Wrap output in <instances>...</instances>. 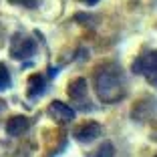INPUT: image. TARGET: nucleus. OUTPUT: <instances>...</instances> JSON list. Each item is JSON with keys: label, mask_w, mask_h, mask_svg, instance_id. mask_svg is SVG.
I'll return each instance as SVG.
<instances>
[{"label": "nucleus", "mask_w": 157, "mask_h": 157, "mask_svg": "<svg viewBox=\"0 0 157 157\" xmlns=\"http://www.w3.org/2000/svg\"><path fill=\"white\" fill-rule=\"evenodd\" d=\"M95 89L103 103H119L127 95V81L119 65H105L95 73Z\"/></svg>", "instance_id": "obj_1"}, {"label": "nucleus", "mask_w": 157, "mask_h": 157, "mask_svg": "<svg viewBox=\"0 0 157 157\" xmlns=\"http://www.w3.org/2000/svg\"><path fill=\"white\" fill-rule=\"evenodd\" d=\"M131 71L135 75H143L151 85H157V51H147L133 60Z\"/></svg>", "instance_id": "obj_2"}, {"label": "nucleus", "mask_w": 157, "mask_h": 157, "mask_svg": "<svg viewBox=\"0 0 157 157\" xmlns=\"http://www.w3.org/2000/svg\"><path fill=\"white\" fill-rule=\"evenodd\" d=\"M155 115H157V99H153V97L141 99V101L131 109V117H133L135 121H147Z\"/></svg>", "instance_id": "obj_3"}, {"label": "nucleus", "mask_w": 157, "mask_h": 157, "mask_svg": "<svg viewBox=\"0 0 157 157\" xmlns=\"http://www.w3.org/2000/svg\"><path fill=\"white\" fill-rule=\"evenodd\" d=\"M48 115H51V119H55L56 123L65 125V123H71V121L75 119V109L69 105H65V103L60 101H52L51 105H48Z\"/></svg>", "instance_id": "obj_4"}, {"label": "nucleus", "mask_w": 157, "mask_h": 157, "mask_svg": "<svg viewBox=\"0 0 157 157\" xmlns=\"http://www.w3.org/2000/svg\"><path fill=\"white\" fill-rule=\"evenodd\" d=\"M101 131H103V127L97 121H87V123H83L75 131V139L78 143H91V141H95L101 135Z\"/></svg>", "instance_id": "obj_5"}, {"label": "nucleus", "mask_w": 157, "mask_h": 157, "mask_svg": "<svg viewBox=\"0 0 157 157\" xmlns=\"http://www.w3.org/2000/svg\"><path fill=\"white\" fill-rule=\"evenodd\" d=\"M36 52V42L33 38H22L20 44H12V59H18V60H24V59H30V56Z\"/></svg>", "instance_id": "obj_6"}, {"label": "nucleus", "mask_w": 157, "mask_h": 157, "mask_svg": "<svg viewBox=\"0 0 157 157\" xmlns=\"http://www.w3.org/2000/svg\"><path fill=\"white\" fill-rule=\"evenodd\" d=\"M67 93H69V97L73 99V101H77V103L87 101V93H89L87 81H85V78H75L73 83L67 87Z\"/></svg>", "instance_id": "obj_7"}, {"label": "nucleus", "mask_w": 157, "mask_h": 157, "mask_svg": "<svg viewBox=\"0 0 157 157\" xmlns=\"http://www.w3.org/2000/svg\"><path fill=\"white\" fill-rule=\"evenodd\" d=\"M28 129H30V121H28L24 115H16L6 123V131H8L12 137H18V135L26 133Z\"/></svg>", "instance_id": "obj_8"}, {"label": "nucleus", "mask_w": 157, "mask_h": 157, "mask_svg": "<svg viewBox=\"0 0 157 157\" xmlns=\"http://www.w3.org/2000/svg\"><path fill=\"white\" fill-rule=\"evenodd\" d=\"M44 89H46V83H44V77H42V75H34V77H30V85H28V91H26L28 99L40 97L42 93H44Z\"/></svg>", "instance_id": "obj_9"}, {"label": "nucleus", "mask_w": 157, "mask_h": 157, "mask_svg": "<svg viewBox=\"0 0 157 157\" xmlns=\"http://www.w3.org/2000/svg\"><path fill=\"white\" fill-rule=\"evenodd\" d=\"M12 85V77H10V71L4 63H0V91H6Z\"/></svg>", "instance_id": "obj_10"}, {"label": "nucleus", "mask_w": 157, "mask_h": 157, "mask_svg": "<svg viewBox=\"0 0 157 157\" xmlns=\"http://www.w3.org/2000/svg\"><path fill=\"white\" fill-rule=\"evenodd\" d=\"M115 155V149H113V143L111 141H105V143L101 145V147L97 149L95 153H91L89 157H113Z\"/></svg>", "instance_id": "obj_11"}, {"label": "nucleus", "mask_w": 157, "mask_h": 157, "mask_svg": "<svg viewBox=\"0 0 157 157\" xmlns=\"http://www.w3.org/2000/svg\"><path fill=\"white\" fill-rule=\"evenodd\" d=\"M12 4H24V6H34V0H10Z\"/></svg>", "instance_id": "obj_12"}, {"label": "nucleus", "mask_w": 157, "mask_h": 157, "mask_svg": "<svg viewBox=\"0 0 157 157\" xmlns=\"http://www.w3.org/2000/svg\"><path fill=\"white\" fill-rule=\"evenodd\" d=\"M85 2H87V4H97L99 0H85Z\"/></svg>", "instance_id": "obj_13"}, {"label": "nucleus", "mask_w": 157, "mask_h": 157, "mask_svg": "<svg viewBox=\"0 0 157 157\" xmlns=\"http://www.w3.org/2000/svg\"><path fill=\"white\" fill-rule=\"evenodd\" d=\"M153 139H155V141H157V133H155V135H153Z\"/></svg>", "instance_id": "obj_14"}, {"label": "nucleus", "mask_w": 157, "mask_h": 157, "mask_svg": "<svg viewBox=\"0 0 157 157\" xmlns=\"http://www.w3.org/2000/svg\"><path fill=\"white\" fill-rule=\"evenodd\" d=\"M155 157H157V155H155Z\"/></svg>", "instance_id": "obj_15"}]
</instances>
